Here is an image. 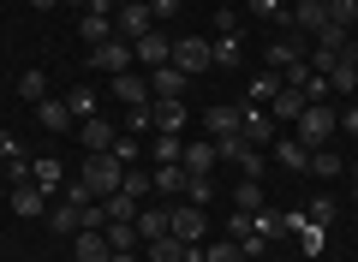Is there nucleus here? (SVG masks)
Masks as SVG:
<instances>
[{
	"label": "nucleus",
	"instance_id": "obj_38",
	"mask_svg": "<svg viewBox=\"0 0 358 262\" xmlns=\"http://www.w3.org/2000/svg\"><path fill=\"white\" fill-rule=\"evenodd\" d=\"M209 54H215V66H233V60H239V36H215Z\"/></svg>",
	"mask_w": 358,
	"mask_h": 262
},
{
	"label": "nucleus",
	"instance_id": "obj_10",
	"mask_svg": "<svg viewBox=\"0 0 358 262\" xmlns=\"http://www.w3.org/2000/svg\"><path fill=\"white\" fill-rule=\"evenodd\" d=\"M131 54H138V60L150 66V72H155V66H173V36L150 30V36H138V42H131Z\"/></svg>",
	"mask_w": 358,
	"mask_h": 262
},
{
	"label": "nucleus",
	"instance_id": "obj_45",
	"mask_svg": "<svg viewBox=\"0 0 358 262\" xmlns=\"http://www.w3.org/2000/svg\"><path fill=\"white\" fill-rule=\"evenodd\" d=\"M299 245H305V256H317V250H322V226H299Z\"/></svg>",
	"mask_w": 358,
	"mask_h": 262
},
{
	"label": "nucleus",
	"instance_id": "obj_47",
	"mask_svg": "<svg viewBox=\"0 0 358 262\" xmlns=\"http://www.w3.org/2000/svg\"><path fill=\"white\" fill-rule=\"evenodd\" d=\"M6 179H13V185H24V179H30V161H24V155H13V161H6Z\"/></svg>",
	"mask_w": 358,
	"mask_h": 262
},
{
	"label": "nucleus",
	"instance_id": "obj_40",
	"mask_svg": "<svg viewBox=\"0 0 358 262\" xmlns=\"http://www.w3.org/2000/svg\"><path fill=\"white\" fill-rule=\"evenodd\" d=\"M245 13H257V18H287V0H245ZM293 24V18H287Z\"/></svg>",
	"mask_w": 358,
	"mask_h": 262
},
{
	"label": "nucleus",
	"instance_id": "obj_35",
	"mask_svg": "<svg viewBox=\"0 0 358 262\" xmlns=\"http://www.w3.org/2000/svg\"><path fill=\"white\" fill-rule=\"evenodd\" d=\"M329 24L352 30V24H358V0H329Z\"/></svg>",
	"mask_w": 358,
	"mask_h": 262
},
{
	"label": "nucleus",
	"instance_id": "obj_44",
	"mask_svg": "<svg viewBox=\"0 0 358 262\" xmlns=\"http://www.w3.org/2000/svg\"><path fill=\"white\" fill-rule=\"evenodd\" d=\"M305 221H310V226H329V221H334V197H317V203L305 209Z\"/></svg>",
	"mask_w": 358,
	"mask_h": 262
},
{
	"label": "nucleus",
	"instance_id": "obj_12",
	"mask_svg": "<svg viewBox=\"0 0 358 262\" xmlns=\"http://www.w3.org/2000/svg\"><path fill=\"white\" fill-rule=\"evenodd\" d=\"M167 209H173V203H143V209H138V221H131V226H138V238H143V245L167 238Z\"/></svg>",
	"mask_w": 358,
	"mask_h": 262
},
{
	"label": "nucleus",
	"instance_id": "obj_43",
	"mask_svg": "<svg viewBox=\"0 0 358 262\" xmlns=\"http://www.w3.org/2000/svg\"><path fill=\"white\" fill-rule=\"evenodd\" d=\"M120 191H126V197H138V203H143V197H150L155 185H150V173H131V167H126V185H120Z\"/></svg>",
	"mask_w": 358,
	"mask_h": 262
},
{
	"label": "nucleus",
	"instance_id": "obj_48",
	"mask_svg": "<svg viewBox=\"0 0 358 262\" xmlns=\"http://www.w3.org/2000/svg\"><path fill=\"white\" fill-rule=\"evenodd\" d=\"M150 13H155V24H162V18H173V13H179V0H150Z\"/></svg>",
	"mask_w": 358,
	"mask_h": 262
},
{
	"label": "nucleus",
	"instance_id": "obj_32",
	"mask_svg": "<svg viewBox=\"0 0 358 262\" xmlns=\"http://www.w3.org/2000/svg\"><path fill=\"white\" fill-rule=\"evenodd\" d=\"M102 233H108L114 250H138V226H131V221H114V226H102Z\"/></svg>",
	"mask_w": 358,
	"mask_h": 262
},
{
	"label": "nucleus",
	"instance_id": "obj_6",
	"mask_svg": "<svg viewBox=\"0 0 358 262\" xmlns=\"http://www.w3.org/2000/svg\"><path fill=\"white\" fill-rule=\"evenodd\" d=\"M131 60H138V54H131V42H126V36H108L102 48H90V66H96V72H108V78L131 72Z\"/></svg>",
	"mask_w": 358,
	"mask_h": 262
},
{
	"label": "nucleus",
	"instance_id": "obj_24",
	"mask_svg": "<svg viewBox=\"0 0 358 262\" xmlns=\"http://www.w3.org/2000/svg\"><path fill=\"white\" fill-rule=\"evenodd\" d=\"M138 209H143V203H138V197H126V191L102 197V214H108V226H114V221H138Z\"/></svg>",
	"mask_w": 358,
	"mask_h": 262
},
{
	"label": "nucleus",
	"instance_id": "obj_52",
	"mask_svg": "<svg viewBox=\"0 0 358 262\" xmlns=\"http://www.w3.org/2000/svg\"><path fill=\"white\" fill-rule=\"evenodd\" d=\"M352 173H358V161H352Z\"/></svg>",
	"mask_w": 358,
	"mask_h": 262
},
{
	"label": "nucleus",
	"instance_id": "obj_31",
	"mask_svg": "<svg viewBox=\"0 0 358 262\" xmlns=\"http://www.w3.org/2000/svg\"><path fill=\"white\" fill-rule=\"evenodd\" d=\"M18 96H24L30 108H36V101H48V78H42V72H24V78H18Z\"/></svg>",
	"mask_w": 358,
	"mask_h": 262
},
{
	"label": "nucleus",
	"instance_id": "obj_3",
	"mask_svg": "<svg viewBox=\"0 0 358 262\" xmlns=\"http://www.w3.org/2000/svg\"><path fill=\"white\" fill-rule=\"evenodd\" d=\"M239 138L251 143V150H275V138H281V131H275V119H268V108H257V101H245L239 108Z\"/></svg>",
	"mask_w": 358,
	"mask_h": 262
},
{
	"label": "nucleus",
	"instance_id": "obj_42",
	"mask_svg": "<svg viewBox=\"0 0 358 262\" xmlns=\"http://www.w3.org/2000/svg\"><path fill=\"white\" fill-rule=\"evenodd\" d=\"M209 197H215V185H209V179H197V173L185 179V203H197V209H203Z\"/></svg>",
	"mask_w": 358,
	"mask_h": 262
},
{
	"label": "nucleus",
	"instance_id": "obj_41",
	"mask_svg": "<svg viewBox=\"0 0 358 262\" xmlns=\"http://www.w3.org/2000/svg\"><path fill=\"white\" fill-rule=\"evenodd\" d=\"M251 233H257V214L233 209V214H227V238H251Z\"/></svg>",
	"mask_w": 358,
	"mask_h": 262
},
{
	"label": "nucleus",
	"instance_id": "obj_25",
	"mask_svg": "<svg viewBox=\"0 0 358 262\" xmlns=\"http://www.w3.org/2000/svg\"><path fill=\"white\" fill-rule=\"evenodd\" d=\"M48 226H54V233H66V238H72L78 226H84V209H78V203H54V209H48Z\"/></svg>",
	"mask_w": 358,
	"mask_h": 262
},
{
	"label": "nucleus",
	"instance_id": "obj_28",
	"mask_svg": "<svg viewBox=\"0 0 358 262\" xmlns=\"http://www.w3.org/2000/svg\"><path fill=\"white\" fill-rule=\"evenodd\" d=\"M203 125L215 131V138H227V131H239L245 119H239V108H209V113H203Z\"/></svg>",
	"mask_w": 358,
	"mask_h": 262
},
{
	"label": "nucleus",
	"instance_id": "obj_26",
	"mask_svg": "<svg viewBox=\"0 0 358 262\" xmlns=\"http://www.w3.org/2000/svg\"><path fill=\"white\" fill-rule=\"evenodd\" d=\"M305 173H310V179H341L346 161H341L334 150H310V167H305Z\"/></svg>",
	"mask_w": 358,
	"mask_h": 262
},
{
	"label": "nucleus",
	"instance_id": "obj_33",
	"mask_svg": "<svg viewBox=\"0 0 358 262\" xmlns=\"http://www.w3.org/2000/svg\"><path fill=\"white\" fill-rule=\"evenodd\" d=\"M66 108H72V119H96V96H90L84 84H78L72 96H66Z\"/></svg>",
	"mask_w": 358,
	"mask_h": 262
},
{
	"label": "nucleus",
	"instance_id": "obj_23",
	"mask_svg": "<svg viewBox=\"0 0 358 262\" xmlns=\"http://www.w3.org/2000/svg\"><path fill=\"white\" fill-rule=\"evenodd\" d=\"M155 131H185V101H150Z\"/></svg>",
	"mask_w": 358,
	"mask_h": 262
},
{
	"label": "nucleus",
	"instance_id": "obj_49",
	"mask_svg": "<svg viewBox=\"0 0 358 262\" xmlns=\"http://www.w3.org/2000/svg\"><path fill=\"white\" fill-rule=\"evenodd\" d=\"M13 155H18V143H13V138H6V131H0V167L13 161Z\"/></svg>",
	"mask_w": 358,
	"mask_h": 262
},
{
	"label": "nucleus",
	"instance_id": "obj_5",
	"mask_svg": "<svg viewBox=\"0 0 358 262\" xmlns=\"http://www.w3.org/2000/svg\"><path fill=\"white\" fill-rule=\"evenodd\" d=\"M173 66L185 78H203L209 66H215V54H209V36H179L173 42Z\"/></svg>",
	"mask_w": 358,
	"mask_h": 262
},
{
	"label": "nucleus",
	"instance_id": "obj_37",
	"mask_svg": "<svg viewBox=\"0 0 358 262\" xmlns=\"http://www.w3.org/2000/svg\"><path fill=\"white\" fill-rule=\"evenodd\" d=\"M30 179H36L42 191H54V185H60V161H54V155H42V161L30 167Z\"/></svg>",
	"mask_w": 358,
	"mask_h": 262
},
{
	"label": "nucleus",
	"instance_id": "obj_13",
	"mask_svg": "<svg viewBox=\"0 0 358 262\" xmlns=\"http://www.w3.org/2000/svg\"><path fill=\"white\" fill-rule=\"evenodd\" d=\"M72 256L78 262H114V245H108V233H72Z\"/></svg>",
	"mask_w": 358,
	"mask_h": 262
},
{
	"label": "nucleus",
	"instance_id": "obj_8",
	"mask_svg": "<svg viewBox=\"0 0 358 262\" xmlns=\"http://www.w3.org/2000/svg\"><path fill=\"white\" fill-rule=\"evenodd\" d=\"M203 209H197V203H173V209H167V233L173 238H185V245H197V238H203Z\"/></svg>",
	"mask_w": 358,
	"mask_h": 262
},
{
	"label": "nucleus",
	"instance_id": "obj_4",
	"mask_svg": "<svg viewBox=\"0 0 358 262\" xmlns=\"http://www.w3.org/2000/svg\"><path fill=\"white\" fill-rule=\"evenodd\" d=\"M150 30H155V13H150V0H126V6H114V36L138 42V36H150Z\"/></svg>",
	"mask_w": 358,
	"mask_h": 262
},
{
	"label": "nucleus",
	"instance_id": "obj_7",
	"mask_svg": "<svg viewBox=\"0 0 358 262\" xmlns=\"http://www.w3.org/2000/svg\"><path fill=\"white\" fill-rule=\"evenodd\" d=\"M310 108V96L299 84H287L281 78V89H275V96H268V119H281V125H299V113Z\"/></svg>",
	"mask_w": 358,
	"mask_h": 262
},
{
	"label": "nucleus",
	"instance_id": "obj_2",
	"mask_svg": "<svg viewBox=\"0 0 358 262\" xmlns=\"http://www.w3.org/2000/svg\"><path fill=\"white\" fill-rule=\"evenodd\" d=\"M334 131H341V113H334L329 101H310V108L299 113V125H293V138L305 143V150H322V143H329Z\"/></svg>",
	"mask_w": 358,
	"mask_h": 262
},
{
	"label": "nucleus",
	"instance_id": "obj_18",
	"mask_svg": "<svg viewBox=\"0 0 358 262\" xmlns=\"http://www.w3.org/2000/svg\"><path fill=\"white\" fill-rule=\"evenodd\" d=\"M114 96L126 101V108H150V101H155L150 96V78H138V72H120L114 78Z\"/></svg>",
	"mask_w": 358,
	"mask_h": 262
},
{
	"label": "nucleus",
	"instance_id": "obj_9",
	"mask_svg": "<svg viewBox=\"0 0 358 262\" xmlns=\"http://www.w3.org/2000/svg\"><path fill=\"white\" fill-rule=\"evenodd\" d=\"M185 179H192V173H185L179 161H162L150 173V185H155V197H162V203H179V197H185Z\"/></svg>",
	"mask_w": 358,
	"mask_h": 262
},
{
	"label": "nucleus",
	"instance_id": "obj_11",
	"mask_svg": "<svg viewBox=\"0 0 358 262\" xmlns=\"http://www.w3.org/2000/svg\"><path fill=\"white\" fill-rule=\"evenodd\" d=\"M143 250H150V262H203V250L185 245V238H173V233L155 238V245H143Z\"/></svg>",
	"mask_w": 358,
	"mask_h": 262
},
{
	"label": "nucleus",
	"instance_id": "obj_46",
	"mask_svg": "<svg viewBox=\"0 0 358 262\" xmlns=\"http://www.w3.org/2000/svg\"><path fill=\"white\" fill-rule=\"evenodd\" d=\"M239 167H245V173L257 179V173H263V150H251V143H245V155H239Z\"/></svg>",
	"mask_w": 358,
	"mask_h": 262
},
{
	"label": "nucleus",
	"instance_id": "obj_30",
	"mask_svg": "<svg viewBox=\"0 0 358 262\" xmlns=\"http://www.w3.org/2000/svg\"><path fill=\"white\" fill-rule=\"evenodd\" d=\"M233 209H245V214L263 209V191H257V179H239V191H233Z\"/></svg>",
	"mask_w": 358,
	"mask_h": 262
},
{
	"label": "nucleus",
	"instance_id": "obj_17",
	"mask_svg": "<svg viewBox=\"0 0 358 262\" xmlns=\"http://www.w3.org/2000/svg\"><path fill=\"white\" fill-rule=\"evenodd\" d=\"M293 30H310V36H317L322 24H329V0H293Z\"/></svg>",
	"mask_w": 358,
	"mask_h": 262
},
{
	"label": "nucleus",
	"instance_id": "obj_22",
	"mask_svg": "<svg viewBox=\"0 0 358 262\" xmlns=\"http://www.w3.org/2000/svg\"><path fill=\"white\" fill-rule=\"evenodd\" d=\"M36 119H42V131H72V125H78L72 108H66V101H54V96L36 101Z\"/></svg>",
	"mask_w": 358,
	"mask_h": 262
},
{
	"label": "nucleus",
	"instance_id": "obj_36",
	"mask_svg": "<svg viewBox=\"0 0 358 262\" xmlns=\"http://www.w3.org/2000/svg\"><path fill=\"white\" fill-rule=\"evenodd\" d=\"M281 89V72H263V78H251V101L257 108H268V96Z\"/></svg>",
	"mask_w": 358,
	"mask_h": 262
},
{
	"label": "nucleus",
	"instance_id": "obj_19",
	"mask_svg": "<svg viewBox=\"0 0 358 262\" xmlns=\"http://www.w3.org/2000/svg\"><path fill=\"white\" fill-rule=\"evenodd\" d=\"M275 161H281L287 173H305V167H310V150L293 138V131H287V138H275Z\"/></svg>",
	"mask_w": 358,
	"mask_h": 262
},
{
	"label": "nucleus",
	"instance_id": "obj_16",
	"mask_svg": "<svg viewBox=\"0 0 358 262\" xmlns=\"http://www.w3.org/2000/svg\"><path fill=\"white\" fill-rule=\"evenodd\" d=\"M215 161H221V155H215V138H209V143H185V155H179V167H185V173H197V179L215 173Z\"/></svg>",
	"mask_w": 358,
	"mask_h": 262
},
{
	"label": "nucleus",
	"instance_id": "obj_14",
	"mask_svg": "<svg viewBox=\"0 0 358 262\" xmlns=\"http://www.w3.org/2000/svg\"><path fill=\"white\" fill-rule=\"evenodd\" d=\"M13 214H24V221H42V214H48V191L42 185H13Z\"/></svg>",
	"mask_w": 358,
	"mask_h": 262
},
{
	"label": "nucleus",
	"instance_id": "obj_27",
	"mask_svg": "<svg viewBox=\"0 0 358 262\" xmlns=\"http://www.w3.org/2000/svg\"><path fill=\"white\" fill-rule=\"evenodd\" d=\"M305 60V48L299 42H268V72H287V66Z\"/></svg>",
	"mask_w": 358,
	"mask_h": 262
},
{
	"label": "nucleus",
	"instance_id": "obj_29",
	"mask_svg": "<svg viewBox=\"0 0 358 262\" xmlns=\"http://www.w3.org/2000/svg\"><path fill=\"white\" fill-rule=\"evenodd\" d=\"M203 262H251V256H245L239 238H221V245H209V250H203Z\"/></svg>",
	"mask_w": 358,
	"mask_h": 262
},
{
	"label": "nucleus",
	"instance_id": "obj_1",
	"mask_svg": "<svg viewBox=\"0 0 358 262\" xmlns=\"http://www.w3.org/2000/svg\"><path fill=\"white\" fill-rule=\"evenodd\" d=\"M78 179H84V191H90V197L102 203V197H114V191L126 185V161H120L114 150H102V155H84V173H78Z\"/></svg>",
	"mask_w": 358,
	"mask_h": 262
},
{
	"label": "nucleus",
	"instance_id": "obj_51",
	"mask_svg": "<svg viewBox=\"0 0 358 262\" xmlns=\"http://www.w3.org/2000/svg\"><path fill=\"white\" fill-rule=\"evenodd\" d=\"M30 6H36V13H54V6H66V0H30Z\"/></svg>",
	"mask_w": 358,
	"mask_h": 262
},
{
	"label": "nucleus",
	"instance_id": "obj_15",
	"mask_svg": "<svg viewBox=\"0 0 358 262\" xmlns=\"http://www.w3.org/2000/svg\"><path fill=\"white\" fill-rule=\"evenodd\" d=\"M185 84H192V78L179 72V66H155V72H150V96L155 101H179V89H185Z\"/></svg>",
	"mask_w": 358,
	"mask_h": 262
},
{
	"label": "nucleus",
	"instance_id": "obj_39",
	"mask_svg": "<svg viewBox=\"0 0 358 262\" xmlns=\"http://www.w3.org/2000/svg\"><path fill=\"white\" fill-rule=\"evenodd\" d=\"M317 48H322V54H341V48H346V30H341V24H322V30H317Z\"/></svg>",
	"mask_w": 358,
	"mask_h": 262
},
{
	"label": "nucleus",
	"instance_id": "obj_50",
	"mask_svg": "<svg viewBox=\"0 0 358 262\" xmlns=\"http://www.w3.org/2000/svg\"><path fill=\"white\" fill-rule=\"evenodd\" d=\"M341 131H358V108H346V113H341Z\"/></svg>",
	"mask_w": 358,
	"mask_h": 262
},
{
	"label": "nucleus",
	"instance_id": "obj_20",
	"mask_svg": "<svg viewBox=\"0 0 358 262\" xmlns=\"http://www.w3.org/2000/svg\"><path fill=\"white\" fill-rule=\"evenodd\" d=\"M78 138H84L90 155H102V150H114V125L108 119H78Z\"/></svg>",
	"mask_w": 358,
	"mask_h": 262
},
{
	"label": "nucleus",
	"instance_id": "obj_34",
	"mask_svg": "<svg viewBox=\"0 0 358 262\" xmlns=\"http://www.w3.org/2000/svg\"><path fill=\"white\" fill-rule=\"evenodd\" d=\"M179 155H185V138L179 131H162L155 138V161H179Z\"/></svg>",
	"mask_w": 358,
	"mask_h": 262
},
{
	"label": "nucleus",
	"instance_id": "obj_21",
	"mask_svg": "<svg viewBox=\"0 0 358 262\" xmlns=\"http://www.w3.org/2000/svg\"><path fill=\"white\" fill-rule=\"evenodd\" d=\"M78 36H84L90 48H102V42L114 36V13H84L78 18Z\"/></svg>",
	"mask_w": 358,
	"mask_h": 262
}]
</instances>
